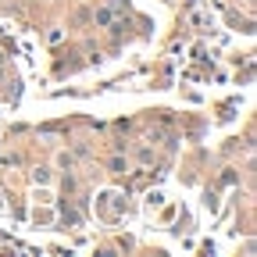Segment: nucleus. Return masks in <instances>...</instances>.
<instances>
[{
    "mask_svg": "<svg viewBox=\"0 0 257 257\" xmlns=\"http://www.w3.org/2000/svg\"><path fill=\"white\" fill-rule=\"evenodd\" d=\"M32 182H36V186H47V182H50V172H47V168H36V172H32Z\"/></svg>",
    "mask_w": 257,
    "mask_h": 257,
    "instance_id": "obj_1",
    "label": "nucleus"
}]
</instances>
